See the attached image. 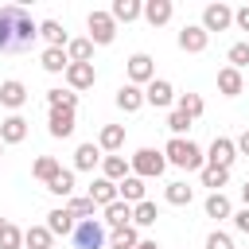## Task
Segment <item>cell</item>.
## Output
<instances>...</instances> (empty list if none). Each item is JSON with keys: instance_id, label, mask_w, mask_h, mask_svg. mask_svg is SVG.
I'll return each mask as SVG.
<instances>
[{"instance_id": "6da1fadb", "label": "cell", "mask_w": 249, "mask_h": 249, "mask_svg": "<svg viewBox=\"0 0 249 249\" xmlns=\"http://www.w3.org/2000/svg\"><path fill=\"white\" fill-rule=\"evenodd\" d=\"M163 156H167V163H175L183 171H202L206 167V152L195 140H187V136H171L167 148H163Z\"/></svg>"}, {"instance_id": "7a4b0ae2", "label": "cell", "mask_w": 249, "mask_h": 249, "mask_svg": "<svg viewBox=\"0 0 249 249\" xmlns=\"http://www.w3.org/2000/svg\"><path fill=\"white\" fill-rule=\"evenodd\" d=\"M128 163H132V175H140V179H160L163 167H167V156L156 152V148H136V152L128 156Z\"/></svg>"}, {"instance_id": "3957f363", "label": "cell", "mask_w": 249, "mask_h": 249, "mask_svg": "<svg viewBox=\"0 0 249 249\" xmlns=\"http://www.w3.org/2000/svg\"><path fill=\"white\" fill-rule=\"evenodd\" d=\"M109 241V233H105V222H97V218H86V222H78V230H74V249H101Z\"/></svg>"}, {"instance_id": "277c9868", "label": "cell", "mask_w": 249, "mask_h": 249, "mask_svg": "<svg viewBox=\"0 0 249 249\" xmlns=\"http://www.w3.org/2000/svg\"><path fill=\"white\" fill-rule=\"evenodd\" d=\"M89 43L93 47H109L113 39H117V19L109 16V12H89Z\"/></svg>"}, {"instance_id": "5b68a950", "label": "cell", "mask_w": 249, "mask_h": 249, "mask_svg": "<svg viewBox=\"0 0 249 249\" xmlns=\"http://www.w3.org/2000/svg\"><path fill=\"white\" fill-rule=\"evenodd\" d=\"M35 39H39V23L16 4V43H12V51H27Z\"/></svg>"}, {"instance_id": "8992f818", "label": "cell", "mask_w": 249, "mask_h": 249, "mask_svg": "<svg viewBox=\"0 0 249 249\" xmlns=\"http://www.w3.org/2000/svg\"><path fill=\"white\" fill-rule=\"evenodd\" d=\"M233 160H237V144H233L230 136H214L210 148H206V163H214V167H233Z\"/></svg>"}, {"instance_id": "52a82bcc", "label": "cell", "mask_w": 249, "mask_h": 249, "mask_svg": "<svg viewBox=\"0 0 249 249\" xmlns=\"http://www.w3.org/2000/svg\"><path fill=\"white\" fill-rule=\"evenodd\" d=\"M128 82H132V86H148V82H156V62H152V54L136 51V54L128 58Z\"/></svg>"}, {"instance_id": "ba28073f", "label": "cell", "mask_w": 249, "mask_h": 249, "mask_svg": "<svg viewBox=\"0 0 249 249\" xmlns=\"http://www.w3.org/2000/svg\"><path fill=\"white\" fill-rule=\"evenodd\" d=\"M233 23V8L230 4H206L202 8V27H206V35L210 31H226Z\"/></svg>"}, {"instance_id": "9c48e42d", "label": "cell", "mask_w": 249, "mask_h": 249, "mask_svg": "<svg viewBox=\"0 0 249 249\" xmlns=\"http://www.w3.org/2000/svg\"><path fill=\"white\" fill-rule=\"evenodd\" d=\"M206 43H210V35H206L202 23H187V27L179 31V51H187V54H202Z\"/></svg>"}, {"instance_id": "30bf717a", "label": "cell", "mask_w": 249, "mask_h": 249, "mask_svg": "<svg viewBox=\"0 0 249 249\" xmlns=\"http://www.w3.org/2000/svg\"><path fill=\"white\" fill-rule=\"evenodd\" d=\"M171 101H175V86H171L167 78H156V82H148V86H144V105L167 109Z\"/></svg>"}, {"instance_id": "8fae6325", "label": "cell", "mask_w": 249, "mask_h": 249, "mask_svg": "<svg viewBox=\"0 0 249 249\" xmlns=\"http://www.w3.org/2000/svg\"><path fill=\"white\" fill-rule=\"evenodd\" d=\"M97 82V70H93V62H70L66 66V86L78 93V89H89Z\"/></svg>"}, {"instance_id": "7c38bea8", "label": "cell", "mask_w": 249, "mask_h": 249, "mask_svg": "<svg viewBox=\"0 0 249 249\" xmlns=\"http://www.w3.org/2000/svg\"><path fill=\"white\" fill-rule=\"evenodd\" d=\"M47 230H51L54 237H74V230H78V218H74L66 206H54V210L47 214Z\"/></svg>"}, {"instance_id": "4fadbf2b", "label": "cell", "mask_w": 249, "mask_h": 249, "mask_svg": "<svg viewBox=\"0 0 249 249\" xmlns=\"http://www.w3.org/2000/svg\"><path fill=\"white\" fill-rule=\"evenodd\" d=\"M74 128H78L74 113H66V109H51V117H47V132H51L54 140H66Z\"/></svg>"}, {"instance_id": "5bb4252c", "label": "cell", "mask_w": 249, "mask_h": 249, "mask_svg": "<svg viewBox=\"0 0 249 249\" xmlns=\"http://www.w3.org/2000/svg\"><path fill=\"white\" fill-rule=\"evenodd\" d=\"M0 140H4V144H23V140H27V121H23L19 113L4 117V121H0Z\"/></svg>"}, {"instance_id": "9a60e30c", "label": "cell", "mask_w": 249, "mask_h": 249, "mask_svg": "<svg viewBox=\"0 0 249 249\" xmlns=\"http://www.w3.org/2000/svg\"><path fill=\"white\" fill-rule=\"evenodd\" d=\"M101 222H105V230H124V226H132V206L117 198L113 206H105V218Z\"/></svg>"}, {"instance_id": "2e32d148", "label": "cell", "mask_w": 249, "mask_h": 249, "mask_svg": "<svg viewBox=\"0 0 249 249\" xmlns=\"http://www.w3.org/2000/svg\"><path fill=\"white\" fill-rule=\"evenodd\" d=\"M23 101H27V86H23V82H16V78L0 82V105H8V109H19Z\"/></svg>"}, {"instance_id": "e0dca14e", "label": "cell", "mask_w": 249, "mask_h": 249, "mask_svg": "<svg viewBox=\"0 0 249 249\" xmlns=\"http://www.w3.org/2000/svg\"><path fill=\"white\" fill-rule=\"evenodd\" d=\"M97 148L109 152V156H117V152L124 148V124H105L101 136H97Z\"/></svg>"}, {"instance_id": "ac0fdd59", "label": "cell", "mask_w": 249, "mask_h": 249, "mask_svg": "<svg viewBox=\"0 0 249 249\" xmlns=\"http://www.w3.org/2000/svg\"><path fill=\"white\" fill-rule=\"evenodd\" d=\"M101 175H105L109 183H121V179L132 175V163H128L124 156H105V160H101Z\"/></svg>"}, {"instance_id": "d6986e66", "label": "cell", "mask_w": 249, "mask_h": 249, "mask_svg": "<svg viewBox=\"0 0 249 249\" xmlns=\"http://www.w3.org/2000/svg\"><path fill=\"white\" fill-rule=\"evenodd\" d=\"M89 198H93L97 206H113V202H117L121 195H117V183H109L105 175H97V179L89 183Z\"/></svg>"}, {"instance_id": "ffe728a7", "label": "cell", "mask_w": 249, "mask_h": 249, "mask_svg": "<svg viewBox=\"0 0 249 249\" xmlns=\"http://www.w3.org/2000/svg\"><path fill=\"white\" fill-rule=\"evenodd\" d=\"M16 43V4L0 8V51H12Z\"/></svg>"}, {"instance_id": "44dd1931", "label": "cell", "mask_w": 249, "mask_h": 249, "mask_svg": "<svg viewBox=\"0 0 249 249\" xmlns=\"http://www.w3.org/2000/svg\"><path fill=\"white\" fill-rule=\"evenodd\" d=\"M109 16H113L117 23H132V19H140V16H144V4H140V0H113Z\"/></svg>"}, {"instance_id": "7402d4cb", "label": "cell", "mask_w": 249, "mask_h": 249, "mask_svg": "<svg viewBox=\"0 0 249 249\" xmlns=\"http://www.w3.org/2000/svg\"><path fill=\"white\" fill-rule=\"evenodd\" d=\"M39 35H43L51 47H58V51L70 47V35H66V27H62L58 19H43V23H39Z\"/></svg>"}, {"instance_id": "603a6c76", "label": "cell", "mask_w": 249, "mask_h": 249, "mask_svg": "<svg viewBox=\"0 0 249 249\" xmlns=\"http://www.w3.org/2000/svg\"><path fill=\"white\" fill-rule=\"evenodd\" d=\"M218 89H222L226 97H237V93L245 89V78H241V70H233V66H222V70H218Z\"/></svg>"}, {"instance_id": "cb8c5ba5", "label": "cell", "mask_w": 249, "mask_h": 249, "mask_svg": "<svg viewBox=\"0 0 249 249\" xmlns=\"http://www.w3.org/2000/svg\"><path fill=\"white\" fill-rule=\"evenodd\" d=\"M144 105V89L140 86H132V82H124L121 89H117V109H124V113H136Z\"/></svg>"}, {"instance_id": "d4e9b609", "label": "cell", "mask_w": 249, "mask_h": 249, "mask_svg": "<svg viewBox=\"0 0 249 249\" xmlns=\"http://www.w3.org/2000/svg\"><path fill=\"white\" fill-rule=\"evenodd\" d=\"M101 160H105V156H101L97 144H78V148H74V167H78V171H93Z\"/></svg>"}, {"instance_id": "484cf974", "label": "cell", "mask_w": 249, "mask_h": 249, "mask_svg": "<svg viewBox=\"0 0 249 249\" xmlns=\"http://www.w3.org/2000/svg\"><path fill=\"white\" fill-rule=\"evenodd\" d=\"M117 195H121V202H128V206L144 202V179H140V175H128V179H121V183H117Z\"/></svg>"}, {"instance_id": "4316f807", "label": "cell", "mask_w": 249, "mask_h": 249, "mask_svg": "<svg viewBox=\"0 0 249 249\" xmlns=\"http://www.w3.org/2000/svg\"><path fill=\"white\" fill-rule=\"evenodd\" d=\"M171 12H175L171 0H148V4H144V19H148L152 27H163V23L171 19Z\"/></svg>"}, {"instance_id": "83f0119b", "label": "cell", "mask_w": 249, "mask_h": 249, "mask_svg": "<svg viewBox=\"0 0 249 249\" xmlns=\"http://www.w3.org/2000/svg\"><path fill=\"white\" fill-rule=\"evenodd\" d=\"M198 175H202V187H210V195H218V191L230 183V167H214V163H206Z\"/></svg>"}, {"instance_id": "f1b7e54d", "label": "cell", "mask_w": 249, "mask_h": 249, "mask_svg": "<svg viewBox=\"0 0 249 249\" xmlns=\"http://www.w3.org/2000/svg\"><path fill=\"white\" fill-rule=\"evenodd\" d=\"M163 198H167L171 206H191V198H195V187H187L183 179H175V183H167V187H163Z\"/></svg>"}, {"instance_id": "f546056e", "label": "cell", "mask_w": 249, "mask_h": 249, "mask_svg": "<svg viewBox=\"0 0 249 249\" xmlns=\"http://www.w3.org/2000/svg\"><path fill=\"white\" fill-rule=\"evenodd\" d=\"M23 245L27 249H54V233L47 226H31V230H23Z\"/></svg>"}, {"instance_id": "4dcf8cb0", "label": "cell", "mask_w": 249, "mask_h": 249, "mask_svg": "<svg viewBox=\"0 0 249 249\" xmlns=\"http://www.w3.org/2000/svg\"><path fill=\"white\" fill-rule=\"evenodd\" d=\"M58 171H62V163H58L54 156H39V160L31 163V175H35L39 183H51V179H54Z\"/></svg>"}, {"instance_id": "1f68e13d", "label": "cell", "mask_w": 249, "mask_h": 249, "mask_svg": "<svg viewBox=\"0 0 249 249\" xmlns=\"http://www.w3.org/2000/svg\"><path fill=\"white\" fill-rule=\"evenodd\" d=\"M202 210H206V218H218V222H222V218H233V206H230V198H226L222 191L210 195V198L202 202Z\"/></svg>"}, {"instance_id": "d6a6232c", "label": "cell", "mask_w": 249, "mask_h": 249, "mask_svg": "<svg viewBox=\"0 0 249 249\" xmlns=\"http://www.w3.org/2000/svg\"><path fill=\"white\" fill-rule=\"evenodd\" d=\"M144 237L136 233V226H124V230H113L109 233V249H136Z\"/></svg>"}, {"instance_id": "836d02e7", "label": "cell", "mask_w": 249, "mask_h": 249, "mask_svg": "<svg viewBox=\"0 0 249 249\" xmlns=\"http://www.w3.org/2000/svg\"><path fill=\"white\" fill-rule=\"evenodd\" d=\"M66 66H70L66 51H58V47H47V51H43V70H47V74H66Z\"/></svg>"}, {"instance_id": "e575fe53", "label": "cell", "mask_w": 249, "mask_h": 249, "mask_svg": "<svg viewBox=\"0 0 249 249\" xmlns=\"http://www.w3.org/2000/svg\"><path fill=\"white\" fill-rule=\"evenodd\" d=\"M47 105L74 113V109H78V93H74V89H47Z\"/></svg>"}, {"instance_id": "d590c367", "label": "cell", "mask_w": 249, "mask_h": 249, "mask_svg": "<svg viewBox=\"0 0 249 249\" xmlns=\"http://www.w3.org/2000/svg\"><path fill=\"white\" fill-rule=\"evenodd\" d=\"M66 210H70L74 218H82V222H86V218H93V214H97V202H93L89 195H70Z\"/></svg>"}, {"instance_id": "8d00e7d4", "label": "cell", "mask_w": 249, "mask_h": 249, "mask_svg": "<svg viewBox=\"0 0 249 249\" xmlns=\"http://www.w3.org/2000/svg\"><path fill=\"white\" fill-rule=\"evenodd\" d=\"M156 218H160V206L156 202H136L132 206V226H156Z\"/></svg>"}, {"instance_id": "74e56055", "label": "cell", "mask_w": 249, "mask_h": 249, "mask_svg": "<svg viewBox=\"0 0 249 249\" xmlns=\"http://www.w3.org/2000/svg\"><path fill=\"white\" fill-rule=\"evenodd\" d=\"M47 191L58 195V198H70V195H74V171H58V175L47 183Z\"/></svg>"}, {"instance_id": "f35d334b", "label": "cell", "mask_w": 249, "mask_h": 249, "mask_svg": "<svg viewBox=\"0 0 249 249\" xmlns=\"http://www.w3.org/2000/svg\"><path fill=\"white\" fill-rule=\"evenodd\" d=\"M66 58H70V62H89V58H93V43H89V39H70Z\"/></svg>"}, {"instance_id": "ab89813d", "label": "cell", "mask_w": 249, "mask_h": 249, "mask_svg": "<svg viewBox=\"0 0 249 249\" xmlns=\"http://www.w3.org/2000/svg\"><path fill=\"white\" fill-rule=\"evenodd\" d=\"M202 109H206V105H202L198 93H179V113H187V117L195 121V117H202Z\"/></svg>"}, {"instance_id": "60d3db41", "label": "cell", "mask_w": 249, "mask_h": 249, "mask_svg": "<svg viewBox=\"0 0 249 249\" xmlns=\"http://www.w3.org/2000/svg\"><path fill=\"white\" fill-rule=\"evenodd\" d=\"M0 249H23V230L19 226H4V233H0Z\"/></svg>"}, {"instance_id": "b9f144b4", "label": "cell", "mask_w": 249, "mask_h": 249, "mask_svg": "<svg viewBox=\"0 0 249 249\" xmlns=\"http://www.w3.org/2000/svg\"><path fill=\"white\" fill-rule=\"evenodd\" d=\"M226 58H230V66H233V70H245V66H249V43H233Z\"/></svg>"}, {"instance_id": "7bdbcfd3", "label": "cell", "mask_w": 249, "mask_h": 249, "mask_svg": "<svg viewBox=\"0 0 249 249\" xmlns=\"http://www.w3.org/2000/svg\"><path fill=\"white\" fill-rule=\"evenodd\" d=\"M167 128H171V136H183V132H187V128H191V117H187V113H179V109H175V113H171V117H167Z\"/></svg>"}, {"instance_id": "ee69618b", "label": "cell", "mask_w": 249, "mask_h": 249, "mask_svg": "<svg viewBox=\"0 0 249 249\" xmlns=\"http://www.w3.org/2000/svg\"><path fill=\"white\" fill-rule=\"evenodd\" d=\"M206 249H233V237L222 233V230H214V233L206 237Z\"/></svg>"}, {"instance_id": "f6af8a7d", "label": "cell", "mask_w": 249, "mask_h": 249, "mask_svg": "<svg viewBox=\"0 0 249 249\" xmlns=\"http://www.w3.org/2000/svg\"><path fill=\"white\" fill-rule=\"evenodd\" d=\"M233 230H241V233H249V206H241V210L233 214Z\"/></svg>"}, {"instance_id": "bcb514c9", "label": "cell", "mask_w": 249, "mask_h": 249, "mask_svg": "<svg viewBox=\"0 0 249 249\" xmlns=\"http://www.w3.org/2000/svg\"><path fill=\"white\" fill-rule=\"evenodd\" d=\"M233 23H237V27H241V31H249V4H245V8H237V12H233Z\"/></svg>"}, {"instance_id": "7dc6e473", "label": "cell", "mask_w": 249, "mask_h": 249, "mask_svg": "<svg viewBox=\"0 0 249 249\" xmlns=\"http://www.w3.org/2000/svg\"><path fill=\"white\" fill-rule=\"evenodd\" d=\"M233 144H237V156H249V128H245V132H241Z\"/></svg>"}, {"instance_id": "c3c4849f", "label": "cell", "mask_w": 249, "mask_h": 249, "mask_svg": "<svg viewBox=\"0 0 249 249\" xmlns=\"http://www.w3.org/2000/svg\"><path fill=\"white\" fill-rule=\"evenodd\" d=\"M241 202H245V206H249V183H245V187H241Z\"/></svg>"}, {"instance_id": "681fc988", "label": "cell", "mask_w": 249, "mask_h": 249, "mask_svg": "<svg viewBox=\"0 0 249 249\" xmlns=\"http://www.w3.org/2000/svg\"><path fill=\"white\" fill-rule=\"evenodd\" d=\"M136 249H160V245H156V241H140Z\"/></svg>"}, {"instance_id": "f907efd6", "label": "cell", "mask_w": 249, "mask_h": 249, "mask_svg": "<svg viewBox=\"0 0 249 249\" xmlns=\"http://www.w3.org/2000/svg\"><path fill=\"white\" fill-rule=\"evenodd\" d=\"M4 226H8V218H0V233H4Z\"/></svg>"}, {"instance_id": "816d5d0a", "label": "cell", "mask_w": 249, "mask_h": 249, "mask_svg": "<svg viewBox=\"0 0 249 249\" xmlns=\"http://www.w3.org/2000/svg\"><path fill=\"white\" fill-rule=\"evenodd\" d=\"M4 148H8V144H4V140H0V160H4Z\"/></svg>"}]
</instances>
